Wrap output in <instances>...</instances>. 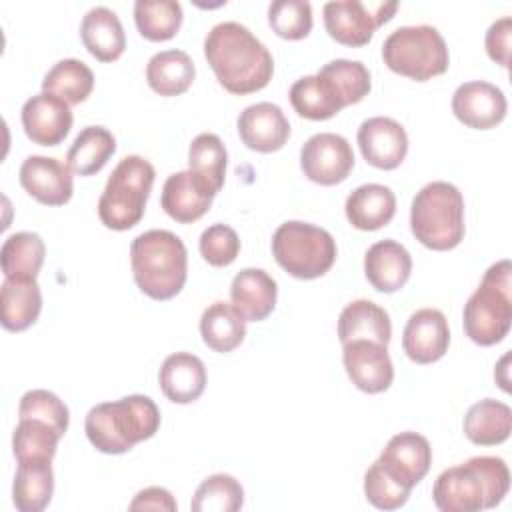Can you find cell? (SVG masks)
I'll list each match as a JSON object with an SVG mask.
<instances>
[{"mask_svg": "<svg viewBox=\"0 0 512 512\" xmlns=\"http://www.w3.org/2000/svg\"><path fill=\"white\" fill-rule=\"evenodd\" d=\"M46 256L44 240L36 232L10 234L0 248V264L6 278L36 280Z\"/></svg>", "mask_w": 512, "mask_h": 512, "instance_id": "34", "label": "cell"}, {"mask_svg": "<svg viewBox=\"0 0 512 512\" xmlns=\"http://www.w3.org/2000/svg\"><path fill=\"white\" fill-rule=\"evenodd\" d=\"M86 50L100 62H114L126 48V34L118 14L106 6L90 8L80 24Z\"/></svg>", "mask_w": 512, "mask_h": 512, "instance_id": "25", "label": "cell"}, {"mask_svg": "<svg viewBox=\"0 0 512 512\" xmlns=\"http://www.w3.org/2000/svg\"><path fill=\"white\" fill-rule=\"evenodd\" d=\"M390 336V316L372 300H354L346 304L338 316V338L342 344L350 340H372L388 346Z\"/></svg>", "mask_w": 512, "mask_h": 512, "instance_id": "27", "label": "cell"}, {"mask_svg": "<svg viewBox=\"0 0 512 512\" xmlns=\"http://www.w3.org/2000/svg\"><path fill=\"white\" fill-rule=\"evenodd\" d=\"M510 488V470L498 456H474L438 474L432 500L442 512H478L498 506Z\"/></svg>", "mask_w": 512, "mask_h": 512, "instance_id": "2", "label": "cell"}, {"mask_svg": "<svg viewBox=\"0 0 512 512\" xmlns=\"http://www.w3.org/2000/svg\"><path fill=\"white\" fill-rule=\"evenodd\" d=\"M200 334L214 352H232L244 342L246 320L232 306V302L216 300L200 316Z\"/></svg>", "mask_w": 512, "mask_h": 512, "instance_id": "32", "label": "cell"}, {"mask_svg": "<svg viewBox=\"0 0 512 512\" xmlns=\"http://www.w3.org/2000/svg\"><path fill=\"white\" fill-rule=\"evenodd\" d=\"M18 418H38L54 426L62 436L68 430L70 412L66 404L50 390L34 388L22 394L18 404Z\"/></svg>", "mask_w": 512, "mask_h": 512, "instance_id": "42", "label": "cell"}, {"mask_svg": "<svg viewBox=\"0 0 512 512\" xmlns=\"http://www.w3.org/2000/svg\"><path fill=\"white\" fill-rule=\"evenodd\" d=\"M62 434L44 420L18 418V426L12 434V452L16 460L48 458L52 460Z\"/></svg>", "mask_w": 512, "mask_h": 512, "instance_id": "38", "label": "cell"}, {"mask_svg": "<svg viewBox=\"0 0 512 512\" xmlns=\"http://www.w3.org/2000/svg\"><path fill=\"white\" fill-rule=\"evenodd\" d=\"M384 64L416 82L430 80L448 70L450 54L442 34L430 24L400 26L382 44Z\"/></svg>", "mask_w": 512, "mask_h": 512, "instance_id": "8", "label": "cell"}, {"mask_svg": "<svg viewBox=\"0 0 512 512\" xmlns=\"http://www.w3.org/2000/svg\"><path fill=\"white\" fill-rule=\"evenodd\" d=\"M276 298L278 284L262 268H244L232 278L230 302L246 322H260L270 316Z\"/></svg>", "mask_w": 512, "mask_h": 512, "instance_id": "22", "label": "cell"}, {"mask_svg": "<svg viewBox=\"0 0 512 512\" xmlns=\"http://www.w3.org/2000/svg\"><path fill=\"white\" fill-rule=\"evenodd\" d=\"M450 344V328L446 316L436 308L416 310L402 332V348L416 364H432L440 360Z\"/></svg>", "mask_w": 512, "mask_h": 512, "instance_id": "17", "label": "cell"}, {"mask_svg": "<svg viewBox=\"0 0 512 512\" xmlns=\"http://www.w3.org/2000/svg\"><path fill=\"white\" fill-rule=\"evenodd\" d=\"M380 464L406 488H414L430 470V442L412 430L394 434L380 454Z\"/></svg>", "mask_w": 512, "mask_h": 512, "instance_id": "18", "label": "cell"}, {"mask_svg": "<svg viewBox=\"0 0 512 512\" xmlns=\"http://www.w3.org/2000/svg\"><path fill=\"white\" fill-rule=\"evenodd\" d=\"M116 152V138L104 126H86L66 152V164L80 176L100 172Z\"/></svg>", "mask_w": 512, "mask_h": 512, "instance_id": "33", "label": "cell"}, {"mask_svg": "<svg viewBox=\"0 0 512 512\" xmlns=\"http://www.w3.org/2000/svg\"><path fill=\"white\" fill-rule=\"evenodd\" d=\"M410 230L430 250H452L464 238L462 192L444 180L422 186L410 206Z\"/></svg>", "mask_w": 512, "mask_h": 512, "instance_id": "5", "label": "cell"}, {"mask_svg": "<svg viewBox=\"0 0 512 512\" xmlns=\"http://www.w3.org/2000/svg\"><path fill=\"white\" fill-rule=\"evenodd\" d=\"M22 188L46 206H62L72 198L74 182L68 164L50 156H28L20 166Z\"/></svg>", "mask_w": 512, "mask_h": 512, "instance_id": "16", "label": "cell"}, {"mask_svg": "<svg viewBox=\"0 0 512 512\" xmlns=\"http://www.w3.org/2000/svg\"><path fill=\"white\" fill-rule=\"evenodd\" d=\"M336 240L320 226L288 220L272 236L274 260L294 278L324 276L336 260Z\"/></svg>", "mask_w": 512, "mask_h": 512, "instance_id": "9", "label": "cell"}, {"mask_svg": "<svg viewBox=\"0 0 512 512\" xmlns=\"http://www.w3.org/2000/svg\"><path fill=\"white\" fill-rule=\"evenodd\" d=\"M158 382L170 402L190 404L198 400L206 388V366L190 352H174L162 362Z\"/></svg>", "mask_w": 512, "mask_h": 512, "instance_id": "24", "label": "cell"}, {"mask_svg": "<svg viewBox=\"0 0 512 512\" xmlns=\"http://www.w3.org/2000/svg\"><path fill=\"white\" fill-rule=\"evenodd\" d=\"M136 286L154 300L174 298L186 284L188 252L170 230H148L130 244Z\"/></svg>", "mask_w": 512, "mask_h": 512, "instance_id": "4", "label": "cell"}, {"mask_svg": "<svg viewBox=\"0 0 512 512\" xmlns=\"http://www.w3.org/2000/svg\"><path fill=\"white\" fill-rule=\"evenodd\" d=\"M242 504V484L230 474H212L196 488L190 508L192 512H236Z\"/></svg>", "mask_w": 512, "mask_h": 512, "instance_id": "39", "label": "cell"}, {"mask_svg": "<svg viewBox=\"0 0 512 512\" xmlns=\"http://www.w3.org/2000/svg\"><path fill=\"white\" fill-rule=\"evenodd\" d=\"M204 56L218 82L232 94L262 90L274 72L268 48L244 24L234 20L210 28L204 38Z\"/></svg>", "mask_w": 512, "mask_h": 512, "instance_id": "1", "label": "cell"}, {"mask_svg": "<svg viewBox=\"0 0 512 512\" xmlns=\"http://www.w3.org/2000/svg\"><path fill=\"white\" fill-rule=\"evenodd\" d=\"M412 272L410 252L396 240H380L364 254V274L378 292L400 290Z\"/></svg>", "mask_w": 512, "mask_h": 512, "instance_id": "23", "label": "cell"}, {"mask_svg": "<svg viewBox=\"0 0 512 512\" xmlns=\"http://www.w3.org/2000/svg\"><path fill=\"white\" fill-rule=\"evenodd\" d=\"M462 428L466 438L478 446L502 444L512 430V410L500 400L484 398L468 408Z\"/></svg>", "mask_w": 512, "mask_h": 512, "instance_id": "30", "label": "cell"}, {"mask_svg": "<svg viewBox=\"0 0 512 512\" xmlns=\"http://www.w3.org/2000/svg\"><path fill=\"white\" fill-rule=\"evenodd\" d=\"M128 508L130 510H168V512H174L178 506H176L174 496L166 488L150 486V488L140 490L134 496V500L130 502Z\"/></svg>", "mask_w": 512, "mask_h": 512, "instance_id": "46", "label": "cell"}, {"mask_svg": "<svg viewBox=\"0 0 512 512\" xmlns=\"http://www.w3.org/2000/svg\"><path fill=\"white\" fill-rule=\"evenodd\" d=\"M200 254L202 258L216 268L228 266L236 260L240 252V238L234 228L228 224H212L200 234Z\"/></svg>", "mask_w": 512, "mask_h": 512, "instance_id": "44", "label": "cell"}, {"mask_svg": "<svg viewBox=\"0 0 512 512\" xmlns=\"http://www.w3.org/2000/svg\"><path fill=\"white\" fill-rule=\"evenodd\" d=\"M300 168L304 176L322 186H334L348 178L354 168L350 142L334 132L310 136L300 150Z\"/></svg>", "mask_w": 512, "mask_h": 512, "instance_id": "11", "label": "cell"}, {"mask_svg": "<svg viewBox=\"0 0 512 512\" xmlns=\"http://www.w3.org/2000/svg\"><path fill=\"white\" fill-rule=\"evenodd\" d=\"M510 34H512V18L502 16L500 20L490 24L484 40L488 56L504 68H508L510 64Z\"/></svg>", "mask_w": 512, "mask_h": 512, "instance_id": "45", "label": "cell"}, {"mask_svg": "<svg viewBox=\"0 0 512 512\" xmlns=\"http://www.w3.org/2000/svg\"><path fill=\"white\" fill-rule=\"evenodd\" d=\"M20 118L26 136L40 146L60 144L74 122L70 104L50 92H40L28 98L22 106Z\"/></svg>", "mask_w": 512, "mask_h": 512, "instance_id": "14", "label": "cell"}, {"mask_svg": "<svg viewBox=\"0 0 512 512\" xmlns=\"http://www.w3.org/2000/svg\"><path fill=\"white\" fill-rule=\"evenodd\" d=\"M214 192L192 170H180L166 178L160 194L164 212L176 222L190 224L202 218L212 206Z\"/></svg>", "mask_w": 512, "mask_h": 512, "instance_id": "20", "label": "cell"}, {"mask_svg": "<svg viewBox=\"0 0 512 512\" xmlns=\"http://www.w3.org/2000/svg\"><path fill=\"white\" fill-rule=\"evenodd\" d=\"M342 362L352 384L366 394L384 392L394 380V366L384 344L350 340L342 344Z\"/></svg>", "mask_w": 512, "mask_h": 512, "instance_id": "12", "label": "cell"}, {"mask_svg": "<svg viewBox=\"0 0 512 512\" xmlns=\"http://www.w3.org/2000/svg\"><path fill=\"white\" fill-rule=\"evenodd\" d=\"M348 222L358 230H378L386 226L396 214L394 192L376 182H368L352 190L344 204Z\"/></svg>", "mask_w": 512, "mask_h": 512, "instance_id": "26", "label": "cell"}, {"mask_svg": "<svg viewBox=\"0 0 512 512\" xmlns=\"http://www.w3.org/2000/svg\"><path fill=\"white\" fill-rule=\"evenodd\" d=\"M322 70L334 78V82L342 90L348 106L358 104L364 96H368V92L372 88L370 72L360 60L336 58V60L324 64Z\"/></svg>", "mask_w": 512, "mask_h": 512, "instance_id": "43", "label": "cell"}, {"mask_svg": "<svg viewBox=\"0 0 512 512\" xmlns=\"http://www.w3.org/2000/svg\"><path fill=\"white\" fill-rule=\"evenodd\" d=\"M42 310V292L36 280L4 278L0 288V322L10 332L32 326Z\"/></svg>", "mask_w": 512, "mask_h": 512, "instance_id": "29", "label": "cell"}, {"mask_svg": "<svg viewBox=\"0 0 512 512\" xmlns=\"http://www.w3.org/2000/svg\"><path fill=\"white\" fill-rule=\"evenodd\" d=\"M160 428V410L144 394L102 402L88 410L84 430L90 444L104 454H124L152 438Z\"/></svg>", "mask_w": 512, "mask_h": 512, "instance_id": "3", "label": "cell"}, {"mask_svg": "<svg viewBox=\"0 0 512 512\" xmlns=\"http://www.w3.org/2000/svg\"><path fill=\"white\" fill-rule=\"evenodd\" d=\"M156 178L154 166L142 156H124L104 186L98 200V216L106 228L128 230L136 226L146 210Z\"/></svg>", "mask_w": 512, "mask_h": 512, "instance_id": "7", "label": "cell"}, {"mask_svg": "<svg viewBox=\"0 0 512 512\" xmlns=\"http://www.w3.org/2000/svg\"><path fill=\"white\" fill-rule=\"evenodd\" d=\"M506 110L504 92L486 80L464 82L452 94V112L468 128H494L504 120Z\"/></svg>", "mask_w": 512, "mask_h": 512, "instance_id": "13", "label": "cell"}, {"mask_svg": "<svg viewBox=\"0 0 512 512\" xmlns=\"http://www.w3.org/2000/svg\"><path fill=\"white\" fill-rule=\"evenodd\" d=\"M288 96L296 114L308 120H328L348 106L334 78L322 68L314 76L298 78L290 86Z\"/></svg>", "mask_w": 512, "mask_h": 512, "instance_id": "21", "label": "cell"}, {"mask_svg": "<svg viewBox=\"0 0 512 512\" xmlns=\"http://www.w3.org/2000/svg\"><path fill=\"white\" fill-rule=\"evenodd\" d=\"M54 494L52 460H20L12 484V500L20 512H42Z\"/></svg>", "mask_w": 512, "mask_h": 512, "instance_id": "28", "label": "cell"}, {"mask_svg": "<svg viewBox=\"0 0 512 512\" xmlns=\"http://www.w3.org/2000/svg\"><path fill=\"white\" fill-rule=\"evenodd\" d=\"M94 88L92 70L78 58H64L56 62L42 80V92H50L64 102L80 104Z\"/></svg>", "mask_w": 512, "mask_h": 512, "instance_id": "35", "label": "cell"}, {"mask_svg": "<svg viewBox=\"0 0 512 512\" xmlns=\"http://www.w3.org/2000/svg\"><path fill=\"white\" fill-rule=\"evenodd\" d=\"M512 266L510 260L492 264L478 288L464 304V332L478 346H492L506 338L512 324Z\"/></svg>", "mask_w": 512, "mask_h": 512, "instance_id": "6", "label": "cell"}, {"mask_svg": "<svg viewBox=\"0 0 512 512\" xmlns=\"http://www.w3.org/2000/svg\"><path fill=\"white\" fill-rule=\"evenodd\" d=\"M134 22L146 40L164 42L180 30L182 6L176 0H136Z\"/></svg>", "mask_w": 512, "mask_h": 512, "instance_id": "36", "label": "cell"}, {"mask_svg": "<svg viewBox=\"0 0 512 512\" xmlns=\"http://www.w3.org/2000/svg\"><path fill=\"white\" fill-rule=\"evenodd\" d=\"M272 30L286 40H302L312 30V6L306 0H274L268 6Z\"/></svg>", "mask_w": 512, "mask_h": 512, "instance_id": "40", "label": "cell"}, {"mask_svg": "<svg viewBox=\"0 0 512 512\" xmlns=\"http://www.w3.org/2000/svg\"><path fill=\"white\" fill-rule=\"evenodd\" d=\"M364 494L366 500L378 510H396L408 502L410 488L400 484L382 464L380 460L372 462V466L364 474Z\"/></svg>", "mask_w": 512, "mask_h": 512, "instance_id": "41", "label": "cell"}, {"mask_svg": "<svg viewBox=\"0 0 512 512\" xmlns=\"http://www.w3.org/2000/svg\"><path fill=\"white\" fill-rule=\"evenodd\" d=\"M196 76L192 58L178 48L156 52L146 64L148 86L160 96L184 94Z\"/></svg>", "mask_w": 512, "mask_h": 512, "instance_id": "31", "label": "cell"}, {"mask_svg": "<svg viewBox=\"0 0 512 512\" xmlns=\"http://www.w3.org/2000/svg\"><path fill=\"white\" fill-rule=\"evenodd\" d=\"M236 126L246 148L264 154L280 150L290 138V122L282 108L272 102L246 106L240 112Z\"/></svg>", "mask_w": 512, "mask_h": 512, "instance_id": "19", "label": "cell"}, {"mask_svg": "<svg viewBox=\"0 0 512 512\" xmlns=\"http://www.w3.org/2000/svg\"><path fill=\"white\" fill-rule=\"evenodd\" d=\"M398 10V2H364V0H332L324 4L326 32L344 46H364L376 28L388 22Z\"/></svg>", "mask_w": 512, "mask_h": 512, "instance_id": "10", "label": "cell"}, {"mask_svg": "<svg viewBox=\"0 0 512 512\" xmlns=\"http://www.w3.org/2000/svg\"><path fill=\"white\" fill-rule=\"evenodd\" d=\"M228 154L220 136L212 132L198 134L188 148V170L198 174L208 188L218 194L224 186Z\"/></svg>", "mask_w": 512, "mask_h": 512, "instance_id": "37", "label": "cell"}, {"mask_svg": "<svg viewBox=\"0 0 512 512\" xmlns=\"http://www.w3.org/2000/svg\"><path fill=\"white\" fill-rule=\"evenodd\" d=\"M356 138L364 160L380 170L398 168L408 154V136L404 126L388 116L364 120Z\"/></svg>", "mask_w": 512, "mask_h": 512, "instance_id": "15", "label": "cell"}]
</instances>
